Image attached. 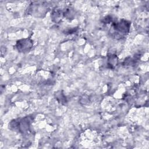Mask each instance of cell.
Segmentation results:
<instances>
[{
    "label": "cell",
    "instance_id": "1",
    "mask_svg": "<svg viewBox=\"0 0 149 149\" xmlns=\"http://www.w3.org/2000/svg\"><path fill=\"white\" fill-rule=\"evenodd\" d=\"M129 24L127 21H120L111 26V33L115 37L121 38L129 31Z\"/></svg>",
    "mask_w": 149,
    "mask_h": 149
},
{
    "label": "cell",
    "instance_id": "2",
    "mask_svg": "<svg viewBox=\"0 0 149 149\" xmlns=\"http://www.w3.org/2000/svg\"><path fill=\"white\" fill-rule=\"evenodd\" d=\"M31 46H32V42L29 39H24V40H20L17 43V45L18 50L22 52L29 51L30 49L31 48Z\"/></svg>",
    "mask_w": 149,
    "mask_h": 149
}]
</instances>
